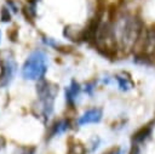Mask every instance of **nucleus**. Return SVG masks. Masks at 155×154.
<instances>
[{"mask_svg":"<svg viewBox=\"0 0 155 154\" xmlns=\"http://www.w3.org/2000/svg\"><path fill=\"white\" fill-rule=\"evenodd\" d=\"M147 28L155 27V0H143L140 11L137 13Z\"/></svg>","mask_w":155,"mask_h":154,"instance_id":"obj_6","label":"nucleus"},{"mask_svg":"<svg viewBox=\"0 0 155 154\" xmlns=\"http://www.w3.org/2000/svg\"><path fill=\"white\" fill-rule=\"evenodd\" d=\"M114 76V84L116 86V89L122 92V93H128L131 91H133L136 89V82L131 75L130 72L127 70H119L115 74H113Z\"/></svg>","mask_w":155,"mask_h":154,"instance_id":"obj_5","label":"nucleus"},{"mask_svg":"<svg viewBox=\"0 0 155 154\" xmlns=\"http://www.w3.org/2000/svg\"><path fill=\"white\" fill-rule=\"evenodd\" d=\"M102 144V138L99 136H93L91 139H90V143H88V147L86 148L87 149V154H93L96 153V150H98V148L101 147Z\"/></svg>","mask_w":155,"mask_h":154,"instance_id":"obj_10","label":"nucleus"},{"mask_svg":"<svg viewBox=\"0 0 155 154\" xmlns=\"http://www.w3.org/2000/svg\"><path fill=\"white\" fill-rule=\"evenodd\" d=\"M98 84H99V80H96V79L86 81V82L82 85V91H84V93L87 95L88 97H92V96L94 95L96 90H97Z\"/></svg>","mask_w":155,"mask_h":154,"instance_id":"obj_9","label":"nucleus"},{"mask_svg":"<svg viewBox=\"0 0 155 154\" xmlns=\"http://www.w3.org/2000/svg\"><path fill=\"white\" fill-rule=\"evenodd\" d=\"M73 127V122L70 119H59L57 120L50 129V132H48V137L52 138V137H56V136H61L65 132H68L70 129Z\"/></svg>","mask_w":155,"mask_h":154,"instance_id":"obj_8","label":"nucleus"},{"mask_svg":"<svg viewBox=\"0 0 155 154\" xmlns=\"http://www.w3.org/2000/svg\"><path fill=\"white\" fill-rule=\"evenodd\" d=\"M35 153V147H18L15 149L13 154H34Z\"/></svg>","mask_w":155,"mask_h":154,"instance_id":"obj_11","label":"nucleus"},{"mask_svg":"<svg viewBox=\"0 0 155 154\" xmlns=\"http://www.w3.org/2000/svg\"><path fill=\"white\" fill-rule=\"evenodd\" d=\"M104 112L101 107H91L80 114L75 120V126L84 127L87 125H96L103 120Z\"/></svg>","mask_w":155,"mask_h":154,"instance_id":"obj_3","label":"nucleus"},{"mask_svg":"<svg viewBox=\"0 0 155 154\" xmlns=\"http://www.w3.org/2000/svg\"><path fill=\"white\" fill-rule=\"evenodd\" d=\"M107 154H126V149L122 147H113L107 152Z\"/></svg>","mask_w":155,"mask_h":154,"instance_id":"obj_12","label":"nucleus"},{"mask_svg":"<svg viewBox=\"0 0 155 154\" xmlns=\"http://www.w3.org/2000/svg\"><path fill=\"white\" fill-rule=\"evenodd\" d=\"M5 146H6V141H5V138H4L2 136H0V150H1Z\"/></svg>","mask_w":155,"mask_h":154,"instance_id":"obj_14","label":"nucleus"},{"mask_svg":"<svg viewBox=\"0 0 155 154\" xmlns=\"http://www.w3.org/2000/svg\"><path fill=\"white\" fill-rule=\"evenodd\" d=\"M36 93H38V115L39 118H42V121H46L54 107V101L58 93V86L46 81V80H39L36 85Z\"/></svg>","mask_w":155,"mask_h":154,"instance_id":"obj_1","label":"nucleus"},{"mask_svg":"<svg viewBox=\"0 0 155 154\" xmlns=\"http://www.w3.org/2000/svg\"><path fill=\"white\" fill-rule=\"evenodd\" d=\"M16 70H17L16 62L12 58L7 57L1 64V74H0V86L1 87H6L7 85H10V82L15 78Z\"/></svg>","mask_w":155,"mask_h":154,"instance_id":"obj_7","label":"nucleus"},{"mask_svg":"<svg viewBox=\"0 0 155 154\" xmlns=\"http://www.w3.org/2000/svg\"><path fill=\"white\" fill-rule=\"evenodd\" d=\"M10 19H11V15H10L8 10H7L6 7H4V8L1 10V21H2V22H8Z\"/></svg>","mask_w":155,"mask_h":154,"instance_id":"obj_13","label":"nucleus"},{"mask_svg":"<svg viewBox=\"0 0 155 154\" xmlns=\"http://www.w3.org/2000/svg\"><path fill=\"white\" fill-rule=\"evenodd\" d=\"M82 93H84L82 85L75 79H71L68 86H65L64 89V99H65L67 105L69 108H75L80 103Z\"/></svg>","mask_w":155,"mask_h":154,"instance_id":"obj_4","label":"nucleus"},{"mask_svg":"<svg viewBox=\"0 0 155 154\" xmlns=\"http://www.w3.org/2000/svg\"><path fill=\"white\" fill-rule=\"evenodd\" d=\"M47 72V57L44 51H33L22 65V76L25 80H42Z\"/></svg>","mask_w":155,"mask_h":154,"instance_id":"obj_2","label":"nucleus"}]
</instances>
